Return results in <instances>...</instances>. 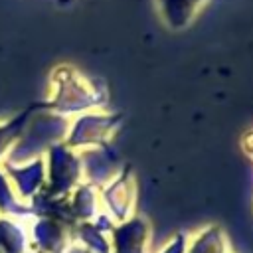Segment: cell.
Instances as JSON below:
<instances>
[{
	"instance_id": "3957f363",
	"label": "cell",
	"mask_w": 253,
	"mask_h": 253,
	"mask_svg": "<svg viewBox=\"0 0 253 253\" xmlns=\"http://www.w3.org/2000/svg\"><path fill=\"white\" fill-rule=\"evenodd\" d=\"M204 2L206 0H156L164 24L172 30L186 28L204 6Z\"/></svg>"
},
{
	"instance_id": "277c9868",
	"label": "cell",
	"mask_w": 253,
	"mask_h": 253,
	"mask_svg": "<svg viewBox=\"0 0 253 253\" xmlns=\"http://www.w3.org/2000/svg\"><path fill=\"white\" fill-rule=\"evenodd\" d=\"M30 117H32V109H28L26 113H22V115L16 117L14 121H10V123H6V125H0V154L24 132L26 123H28Z\"/></svg>"
},
{
	"instance_id": "6da1fadb",
	"label": "cell",
	"mask_w": 253,
	"mask_h": 253,
	"mask_svg": "<svg viewBox=\"0 0 253 253\" xmlns=\"http://www.w3.org/2000/svg\"><path fill=\"white\" fill-rule=\"evenodd\" d=\"M101 105L97 87L73 67L61 65L51 73V99L47 107L63 117L93 111Z\"/></svg>"
},
{
	"instance_id": "7a4b0ae2",
	"label": "cell",
	"mask_w": 253,
	"mask_h": 253,
	"mask_svg": "<svg viewBox=\"0 0 253 253\" xmlns=\"http://www.w3.org/2000/svg\"><path fill=\"white\" fill-rule=\"evenodd\" d=\"M117 117L99 109L85 111L75 115L73 123L67 126V146L69 148H83L103 144V140L115 128Z\"/></svg>"
}]
</instances>
